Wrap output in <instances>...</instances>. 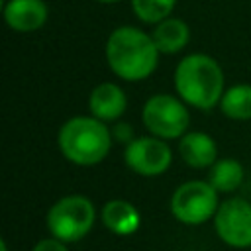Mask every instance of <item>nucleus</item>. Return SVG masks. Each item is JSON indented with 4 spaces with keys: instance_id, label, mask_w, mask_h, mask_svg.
Wrapping results in <instances>:
<instances>
[{
    "instance_id": "nucleus-7",
    "label": "nucleus",
    "mask_w": 251,
    "mask_h": 251,
    "mask_svg": "<svg viewBox=\"0 0 251 251\" xmlns=\"http://www.w3.org/2000/svg\"><path fill=\"white\" fill-rule=\"evenodd\" d=\"M216 235L233 249L251 247V202L245 198H227L220 202L214 216Z\"/></svg>"
},
{
    "instance_id": "nucleus-14",
    "label": "nucleus",
    "mask_w": 251,
    "mask_h": 251,
    "mask_svg": "<svg viewBox=\"0 0 251 251\" xmlns=\"http://www.w3.org/2000/svg\"><path fill=\"white\" fill-rule=\"evenodd\" d=\"M245 176L243 165L237 159L231 157H224L218 159L210 171H208V182L218 190V192H233L241 186Z\"/></svg>"
},
{
    "instance_id": "nucleus-15",
    "label": "nucleus",
    "mask_w": 251,
    "mask_h": 251,
    "mask_svg": "<svg viewBox=\"0 0 251 251\" xmlns=\"http://www.w3.org/2000/svg\"><path fill=\"white\" fill-rule=\"evenodd\" d=\"M220 110L226 118L235 122L251 120V84L239 82L226 88L220 100Z\"/></svg>"
},
{
    "instance_id": "nucleus-17",
    "label": "nucleus",
    "mask_w": 251,
    "mask_h": 251,
    "mask_svg": "<svg viewBox=\"0 0 251 251\" xmlns=\"http://www.w3.org/2000/svg\"><path fill=\"white\" fill-rule=\"evenodd\" d=\"M31 251H69L67 249V243L65 241H61V239H57V237H43V239H39L35 245H33V249Z\"/></svg>"
},
{
    "instance_id": "nucleus-10",
    "label": "nucleus",
    "mask_w": 251,
    "mask_h": 251,
    "mask_svg": "<svg viewBox=\"0 0 251 251\" xmlns=\"http://www.w3.org/2000/svg\"><path fill=\"white\" fill-rule=\"evenodd\" d=\"M127 108V96L122 86L116 82H100L92 88L88 96V110L90 116L102 120V122H116L124 116Z\"/></svg>"
},
{
    "instance_id": "nucleus-5",
    "label": "nucleus",
    "mask_w": 251,
    "mask_h": 251,
    "mask_svg": "<svg viewBox=\"0 0 251 251\" xmlns=\"http://www.w3.org/2000/svg\"><path fill=\"white\" fill-rule=\"evenodd\" d=\"M145 129L161 139H180L188 131V104L173 94H153L141 110Z\"/></svg>"
},
{
    "instance_id": "nucleus-8",
    "label": "nucleus",
    "mask_w": 251,
    "mask_h": 251,
    "mask_svg": "<svg viewBox=\"0 0 251 251\" xmlns=\"http://www.w3.org/2000/svg\"><path fill=\"white\" fill-rule=\"evenodd\" d=\"M124 161L127 169L141 176L163 175L173 161V151L165 139L155 135H145L131 139L124 149Z\"/></svg>"
},
{
    "instance_id": "nucleus-16",
    "label": "nucleus",
    "mask_w": 251,
    "mask_h": 251,
    "mask_svg": "<svg viewBox=\"0 0 251 251\" xmlns=\"http://www.w3.org/2000/svg\"><path fill=\"white\" fill-rule=\"evenodd\" d=\"M176 0H131L133 14L143 24H159L173 14Z\"/></svg>"
},
{
    "instance_id": "nucleus-1",
    "label": "nucleus",
    "mask_w": 251,
    "mask_h": 251,
    "mask_svg": "<svg viewBox=\"0 0 251 251\" xmlns=\"http://www.w3.org/2000/svg\"><path fill=\"white\" fill-rule=\"evenodd\" d=\"M104 55L110 71L127 82L145 80L159 65V49L151 33L133 25L116 27L104 45Z\"/></svg>"
},
{
    "instance_id": "nucleus-9",
    "label": "nucleus",
    "mask_w": 251,
    "mask_h": 251,
    "mask_svg": "<svg viewBox=\"0 0 251 251\" xmlns=\"http://www.w3.org/2000/svg\"><path fill=\"white\" fill-rule=\"evenodd\" d=\"M2 14L10 29L29 33L41 29L47 24L49 8L43 0H4Z\"/></svg>"
},
{
    "instance_id": "nucleus-4",
    "label": "nucleus",
    "mask_w": 251,
    "mask_h": 251,
    "mask_svg": "<svg viewBox=\"0 0 251 251\" xmlns=\"http://www.w3.org/2000/svg\"><path fill=\"white\" fill-rule=\"evenodd\" d=\"M45 222L53 237L65 243H75L86 237L94 227L96 208L84 194H67L49 208Z\"/></svg>"
},
{
    "instance_id": "nucleus-6",
    "label": "nucleus",
    "mask_w": 251,
    "mask_h": 251,
    "mask_svg": "<svg viewBox=\"0 0 251 251\" xmlns=\"http://www.w3.org/2000/svg\"><path fill=\"white\" fill-rule=\"evenodd\" d=\"M218 194L220 192L208 180L182 182L171 196V214L184 226H202L214 220L220 208Z\"/></svg>"
},
{
    "instance_id": "nucleus-18",
    "label": "nucleus",
    "mask_w": 251,
    "mask_h": 251,
    "mask_svg": "<svg viewBox=\"0 0 251 251\" xmlns=\"http://www.w3.org/2000/svg\"><path fill=\"white\" fill-rule=\"evenodd\" d=\"M0 249H2V251H8V243H6V241H0Z\"/></svg>"
},
{
    "instance_id": "nucleus-13",
    "label": "nucleus",
    "mask_w": 251,
    "mask_h": 251,
    "mask_svg": "<svg viewBox=\"0 0 251 251\" xmlns=\"http://www.w3.org/2000/svg\"><path fill=\"white\" fill-rule=\"evenodd\" d=\"M151 37L161 55H175V53H180L188 45L190 27L184 20L169 16V18L161 20L159 24H155Z\"/></svg>"
},
{
    "instance_id": "nucleus-11",
    "label": "nucleus",
    "mask_w": 251,
    "mask_h": 251,
    "mask_svg": "<svg viewBox=\"0 0 251 251\" xmlns=\"http://www.w3.org/2000/svg\"><path fill=\"white\" fill-rule=\"evenodd\" d=\"M178 153L192 169H210L218 161V145L204 131H186L178 141Z\"/></svg>"
},
{
    "instance_id": "nucleus-2",
    "label": "nucleus",
    "mask_w": 251,
    "mask_h": 251,
    "mask_svg": "<svg viewBox=\"0 0 251 251\" xmlns=\"http://www.w3.org/2000/svg\"><path fill=\"white\" fill-rule=\"evenodd\" d=\"M175 90L182 102L198 110L220 106L226 92V78L220 63L206 53H190L182 57L173 75Z\"/></svg>"
},
{
    "instance_id": "nucleus-19",
    "label": "nucleus",
    "mask_w": 251,
    "mask_h": 251,
    "mask_svg": "<svg viewBox=\"0 0 251 251\" xmlns=\"http://www.w3.org/2000/svg\"><path fill=\"white\" fill-rule=\"evenodd\" d=\"M96 2H102V4H114V2H120V0H96Z\"/></svg>"
},
{
    "instance_id": "nucleus-12",
    "label": "nucleus",
    "mask_w": 251,
    "mask_h": 251,
    "mask_svg": "<svg viewBox=\"0 0 251 251\" xmlns=\"http://www.w3.org/2000/svg\"><path fill=\"white\" fill-rule=\"evenodd\" d=\"M100 218H102L104 227L110 229L116 235H133L141 227L139 210L131 202L122 200V198L108 200L102 206Z\"/></svg>"
},
{
    "instance_id": "nucleus-3",
    "label": "nucleus",
    "mask_w": 251,
    "mask_h": 251,
    "mask_svg": "<svg viewBox=\"0 0 251 251\" xmlns=\"http://www.w3.org/2000/svg\"><path fill=\"white\" fill-rule=\"evenodd\" d=\"M57 145L69 163L94 167L108 157L112 133L106 122L94 116H73L59 127Z\"/></svg>"
}]
</instances>
